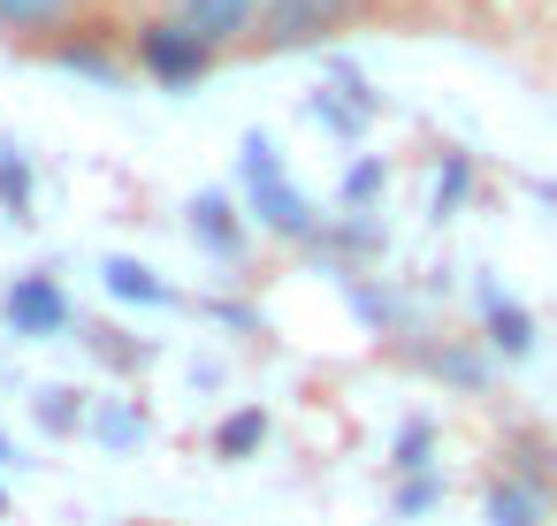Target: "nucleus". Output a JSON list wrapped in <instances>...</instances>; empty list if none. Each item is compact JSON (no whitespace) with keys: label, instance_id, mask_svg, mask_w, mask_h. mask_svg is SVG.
<instances>
[{"label":"nucleus","instance_id":"f257e3e1","mask_svg":"<svg viewBox=\"0 0 557 526\" xmlns=\"http://www.w3.org/2000/svg\"><path fill=\"white\" fill-rule=\"evenodd\" d=\"M367 9H374V0H268L252 54H306V47H329V39L351 32Z\"/></svg>","mask_w":557,"mask_h":526},{"label":"nucleus","instance_id":"f03ea898","mask_svg":"<svg viewBox=\"0 0 557 526\" xmlns=\"http://www.w3.org/2000/svg\"><path fill=\"white\" fill-rule=\"evenodd\" d=\"M131 70H138V77H153V85H169V92H191V85L214 70V54L153 9V16H138V24H131Z\"/></svg>","mask_w":557,"mask_h":526},{"label":"nucleus","instance_id":"7ed1b4c3","mask_svg":"<svg viewBox=\"0 0 557 526\" xmlns=\"http://www.w3.org/2000/svg\"><path fill=\"white\" fill-rule=\"evenodd\" d=\"M161 16H169L176 32H191V39L222 62V54H252L268 0H161Z\"/></svg>","mask_w":557,"mask_h":526},{"label":"nucleus","instance_id":"20e7f679","mask_svg":"<svg viewBox=\"0 0 557 526\" xmlns=\"http://www.w3.org/2000/svg\"><path fill=\"white\" fill-rule=\"evenodd\" d=\"M77 24H92V0H0V39L24 47H54Z\"/></svg>","mask_w":557,"mask_h":526},{"label":"nucleus","instance_id":"39448f33","mask_svg":"<svg viewBox=\"0 0 557 526\" xmlns=\"http://www.w3.org/2000/svg\"><path fill=\"white\" fill-rule=\"evenodd\" d=\"M252 191H260V206H268V229H283V237H313V206L275 176V161H268V146H252Z\"/></svg>","mask_w":557,"mask_h":526},{"label":"nucleus","instance_id":"423d86ee","mask_svg":"<svg viewBox=\"0 0 557 526\" xmlns=\"http://www.w3.org/2000/svg\"><path fill=\"white\" fill-rule=\"evenodd\" d=\"M62 321H70V298H62L54 275L9 283V328H16V336H47V328H62Z\"/></svg>","mask_w":557,"mask_h":526},{"label":"nucleus","instance_id":"0eeeda50","mask_svg":"<svg viewBox=\"0 0 557 526\" xmlns=\"http://www.w3.org/2000/svg\"><path fill=\"white\" fill-rule=\"evenodd\" d=\"M549 518V496H542V480H527V473H504V480H488V526H542Z\"/></svg>","mask_w":557,"mask_h":526},{"label":"nucleus","instance_id":"6e6552de","mask_svg":"<svg viewBox=\"0 0 557 526\" xmlns=\"http://www.w3.org/2000/svg\"><path fill=\"white\" fill-rule=\"evenodd\" d=\"M481 321H488V343H496V351H511V359L527 351V313H519V305H504L496 290L481 298Z\"/></svg>","mask_w":557,"mask_h":526},{"label":"nucleus","instance_id":"1a4fd4ad","mask_svg":"<svg viewBox=\"0 0 557 526\" xmlns=\"http://www.w3.org/2000/svg\"><path fill=\"white\" fill-rule=\"evenodd\" d=\"M191 229H199L214 252H237V245H245V229H237V214H230L222 199H199V222H191Z\"/></svg>","mask_w":557,"mask_h":526},{"label":"nucleus","instance_id":"9d476101","mask_svg":"<svg viewBox=\"0 0 557 526\" xmlns=\"http://www.w3.org/2000/svg\"><path fill=\"white\" fill-rule=\"evenodd\" d=\"M260 435H268V419H260V412H237V419H222V435H214V450H222V458H237V450H252Z\"/></svg>","mask_w":557,"mask_h":526},{"label":"nucleus","instance_id":"9b49d317","mask_svg":"<svg viewBox=\"0 0 557 526\" xmlns=\"http://www.w3.org/2000/svg\"><path fill=\"white\" fill-rule=\"evenodd\" d=\"M108 283H115L123 298H169L161 283H146V267H138V260H108Z\"/></svg>","mask_w":557,"mask_h":526},{"label":"nucleus","instance_id":"f8f14e48","mask_svg":"<svg viewBox=\"0 0 557 526\" xmlns=\"http://www.w3.org/2000/svg\"><path fill=\"white\" fill-rule=\"evenodd\" d=\"M0 518H9V496H0Z\"/></svg>","mask_w":557,"mask_h":526},{"label":"nucleus","instance_id":"ddd939ff","mask_svg":"<svg viewBox=\"0 0 557 526\" xmlns=\"http://www.w3.org/2000/svg\"><path fill=\"white\" fill-rule=\"evenodd\" d=\"M131 526H153V518H131Z\"/></svg>","mask_w":557,"mask_h":526}]
</instances>
